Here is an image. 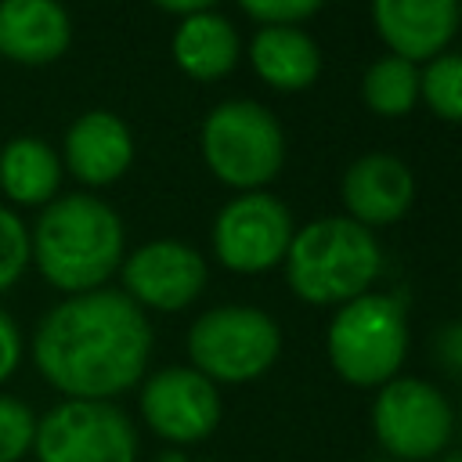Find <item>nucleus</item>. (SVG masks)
Instances as JSON below:
<instances>
[{"mask_svg": "<svg viewBox=\"0 0 462 462\" xmlns=\"http://www.w3.org/2000/svg\"><path fill=\"white\" fill-rule=\"evenodd\" d=\"M152 357L144 310L116 289H90L54 303L32 332L40 375L76 401H112L141 383Z\"/></svg>", "mask_w": 462, "mask_h": 462, "instance_id": "f257e3e1", "label": "nucleus"}, {"mask_svg": "<svg viewBox=\"0 0 462 462\" xmlns=\"http://www.w3.org/2000/svg\"><path fill=\"white\" fill-rule=\"evenodd\" d=\"M29 260L69 296L101 289L123 263V220L94 195H58L29 231Z\"/></svg>", "mask_w": 462, "mask_h": 462, "instance_id": "f03ea898", "label": "nucleus"}, {"mask_svg": "<svg viewBox=\"0 0 462 462\" xmlns=\"http://www.w3.org/2000/svg\"><path fill=\"white\" fill-rule=\"evenodd\" d=\"M285 274L307 303H350L379 274V245L372 231L346 217H325L292 235Z\"/></svg>", "mask_w": 462, "mask_h": 462, "instance_id": "7ed1b4c3", "label": "nucleus"}, {"mask_svg": "<svg viewBox=\"0 0 462 462\" xmlns=\"http://www.w3.org/2000/svg\"><path fill=\"white\" fill-rule=\"evenodd\" d=\"M408 350L404 310L390 296H357L328 325V361L354 386H383L397 375Z\"/></svg>", "mask_w": 462, "mask_h": 462, "instance_id": "20e7f679", "label": "nucleus"}, {"mask_svg": "<svg viewBox=\"0 0 462 462\" xmlns=\"http://www.w3.org/2000/svg\"><path fill=\"white\" fill-rule=\"evenodd\" d=\"M282 350V332L256 307H213L188 332L191 368L209 383H249L263 375Z\"/></svg>", "mask_w": 462, "mask_h": 462, "instance_id": "39448f33", "label": "nucleus"}, {"mask_svg": "<svg viewBox=\"0 0 462 462\" xmlns=\"http://www.w3.org/2000/svg\"><path fill=\"white\" fill-rule=\"evenodd\" d=\"M202 155L231 188L267 184L285 159L278 119L256 101H224L202 123Z\"/></svg>", "mask_w": 462, "mask_h": 462, "instance_id": "423d86ee", "label": "nucleus"}, {"mask_svg": "<svg viewBox=\"0 0 462 462\" xmlns=\"http://www.w3.org/2000/svg\"><path fill=\"white\" fill-rule=\"evenodd\" d=\"M40 462H137V430L112 401L65 397L36 419Z\"/></svg>", "mask_w": 462, "mask_h": 462, "instance_id": "0eeeda50", "label": "nucleus"}, {"mask_svg": "<svg viewBox=\"0 0 462 462\" xmlns=\"http://www.w3.org/2000/svg\"><path fill=\"white\" fill-rule=\"evenodd\" d=\"M372 426L390 455L422 462L448 448L455 415L444 393L426 379H390L372 404Z\"/></svg>", "mask_w": 462, "mask_h": 462, "instance_id": "6e6552de", "label": "nucleus"}, {"mask_svg": "<svg viewBox=\"0 0 462 462\" xmlns=\"http://www.w3.org/2000/svg\"><path fill=\"white\" fill-rule=\"evenodd\" d=\"M292 242V217L289 209L263 191H249L227 202L213 224V249L224 267L253 274L267 271L285 260Z\"/></svg>", "mask_w": 462, "mask_h": 462, "instance_id": "1a4fd4ad", "label": "nucleus"}, {"mask_svg": "<svg viewBox=\"0 0 462 462\" xmlns=\"http://www.w3.org/2000/svg\"><path fill=\"white\" fill-rule=\"evenodd\" d=\"M141 415L148 430L170 444H195L220 422V393L195 368H162L141 390Z\"/></svg>", "mask_w": 462, "mask_h": 462, "instance_id": "9d476101", "label": "nucleus"}, {"mask_svg": "<svg viewBox=\"0 0 462 462\" xmlns=\"http://www.w3.org/2000/svg\"><path fill=\"white\" fill-rule=\"evenodd\" d=\"M206 285V260L173 238L148 242L123 260V289L137 307L180 310Z\"/></svg>", "mask_w": 462, "mask_h": 462, "instance_id": "9b49d317", "label": "nucleus"}, {"mask_svg": "<svg viewBox=\"0 0 462 462\" xmlns=\"http://www.w3.org/2000/svg\"><path fill=\"white\" fill-rule=\"evenodd\" d=\"M72 43L69 11L58 0H0V58L51 65Z\"/></svg>", "mask_w": 462, "mask_h": 462, "instance_id": "f8f14e48", "label": "nucleus"}, {"mask_svg": "<svg viewBox=\"0 0 462 462\" xmlns=\"http://www.w3.org/2000/svg\"><path fill=\"white\" fill-rule=\"evenodd\" d=\"M134 159V137L126 123L105 108L83 112L65 130V166L76 180L90 188H105L126 173Z\"/></svg>", "mask_w": 462, "mask_h": 462, "instance_id": "ddd939ff", "label": "nucleus"}, {"mask_svg": "<svg viewBox=\"0 0 462 462\" xmlns=\"http://www.w3.org/2000/svg\"><path fill=\"white\" fill-rule=\"evenodd\" d=\"M372 18L397 58H433L458 29V0H372Z\"/></svg>", "mask_w": 462, "mask_h": 462, "instance_id": "4468645a", "label": "nucleus"}, {"mask_svg": "<svg viewBox=\"0 0 462 462\" xmlns=\"http://www.w3.org/2000/svg\"><path fill=\"white\" fill-rule=\"evenodd\" d=\"M411 170L393 155H361L343 173V202L357 224H390L411 206Z\"/></svg>", "mask_w": 462, "mask_h": 462, "instance_id": "2eb2a0df", "label": "nucleus"}, {"mask_svg": "<svg viewBox=\"0 0 462 462\" xmlns=\"http://www.w3.org/2000/svg\"><path fill=\"white\" fill-rule=\"evenodd\" d=\"M61 159L40 137H11L0 148V191L18 206H47L58 199Z\"/></svg>", "mask_w": 462, "mask_h": 462, "instance_id": "dca6fc26", "label": "nucleus"}, {"mask_svg": "<svg viewBox=\"0 0 462 462\" xmlns=\"http://www.w3.org/2000/svg\"><path fill=\"white\" fill-rule=\"evenodd\" d=\"M249 58H253V69L260 72V79H267L278 90H303L318 79V69H321L318 43L292 25L260 29L253 36Z\"/></svg>", "mask_w": 462, "mask_h": 462, "instance_id": "f3484780", "label": "nucleus"}, {"mask_svg": "<svg viewBox=\"0 0 462 462\" xmlns=\"http://www.w3.org/2000/svg\"><path fill=\"white\" fill-rule=\"evenodd\" d=\"M173 58L191 79H217L238 58V36L227 18L213 11L188 14L173 32Z\"/></svg>", "mask_w": 462, "mask_h": 462, "instance_id": "a211bd4d", "label": "nucleus"}, {"mask_svg": "<svg viewBox=\"0 0 462 462\" xmlns=\"http://www.w3.org/2000/svg\"><path fill=\"white\" fill-rule=\"evenodd\" d=\"M361 94H365V105L379 116H404L415 97H419V72L411 61L390 54V58H379L368 65L365 72V83H361Z\"/></svg>", "mask_w": 462, "mask_h": 462, "instance_id": "6ab92c4d", "label": "nucleus"}, {"mask_svg": "<svg viewBox=\"0 0 462 462\" xmlns=\"http://www.w3.org/2000/svg\"><path fill=\"white\" fill-rule=\"evenodd\" d=\"M419 94L444 119H462V54H440L419 76Z\"/></svg>", "mask_w": 462, "mask_h": 462, "instance_id": "aec40b11", "label": "nucleus"}, {"mask_svg": "<svg viewBox=\"0 0 462 462\" xmlns=\"http://www.w3.org/2000/svg\"><path fill=\"white\" fill-rule=\"evenodd\" d=\"M36 411L11 397V393H0V462H18L32 451V440H36Z\"/></svg>", "mask_w": 462, "mask_h": 462, "instance_id": "412c9836", "label": "nucleus"}, {"mask_svg": "<svg viewBox=\"0 0 462 462\" xmlns=\"http://www.w3.org/2000/svg\"><path fill=\"white\" fill-rule=\"evenodd\" d=\"M29 263V227L14 209L0 206V292H7Z\"/></svg>", "mask_w": 462, "mask_h": 462, "instance_id": "4be33fe9", "label": "nucleus"}, {"mask_svg": "<svg viewBox=\"0 0 462 462\" xmlns=\"http://www.w3.org/2000/svg\"><path fill=\"white\" fill-rule=\"evenodd\" d=\"M253 18L267 22V25H289L296 18H307L310 11H318L325 0H238Z\"/></svg>", "mask_w": 462, "mask_h": 462, "instance_id": "5701e85b", "label": "nucleus"}, {"mask_svg": "<svg viewBox=\"0 0 462 462\" xmlns=\"http://www.w3.org/2000/svg\"><path fill=\"white\" fill-rule=\"evenodd\" d=\"M22 365V332L14 318L0 307V383H7Z\"/></svg>", "mask_w": 462, "mask_h": 462, "instance_id": "b1692460", "label": "nucleus"}, {"mask_svg": "<svg viewBox=\"0 0 462 462\" xmlns=\"http://www.w3.org/2000/svg\"><path fill=\"white\" fill-rule=\"evenodd\" d=\"M437 361L448 368V372H455V375H462V321H451V325H444L440 328V336H437Z\"/></svg>", "mask_w": 462, "mask_h": 462, "instance_id": "393cba45", "label": "nucleus"}, {"mask_svg": "<svg viewBox=\"0 0 462 462\" xmlns=\"http://www.w3.org/2000/svg\"><path fill=\"white\" fill-rule=\"evenodd\" d=\"M162 11H177V14H199V11H206L209 4H217V0H155Z\"/></svg>", "mask_w": 462, "mask_h": 462, "instance_id": "a878e982", "label": "nucleus"}, {"mask_svg": "<svg viewBox=\"0 0 462 462\" xmlns=\"http://www.w3.org/2000/svg\"><path fill=\"white\" fill-rule=\"evenodd\" d=\"M159 462H184V458H180V455H173V451H166V455H162Z\"/></svg>", "mask_w": 462, "mask_h": 462, "instance_id": "bb28decb", "label": "nucleus"}, {"mask_svg": "<svg viewBox=\"0 0 462 462\" xmlns=\"http://www.w3.org/2000/svg\"><path fill=\"white\" fill-rule=\"evenodd\" d=\"M440 462H462V451H451V455H444Z\"/></svg>", "mask_w": 462, "mask_h": 462, "instance_id": "cd10ccee", "label": "nucleus"}, {"mask_svg": "<svg viewBox=\"0 0 462 462\" xmlns=\"http://www.w3.org/2000/svg\"><path fill=\"white\" fill-rule=\"evenodd\" d=\"M458 18H462V0H458Z\"/></svg>", "mask_w": 462, "mask_h": 462, "instance_id": "c85d7f7f", "label": "nucleus"}]
</instances>
